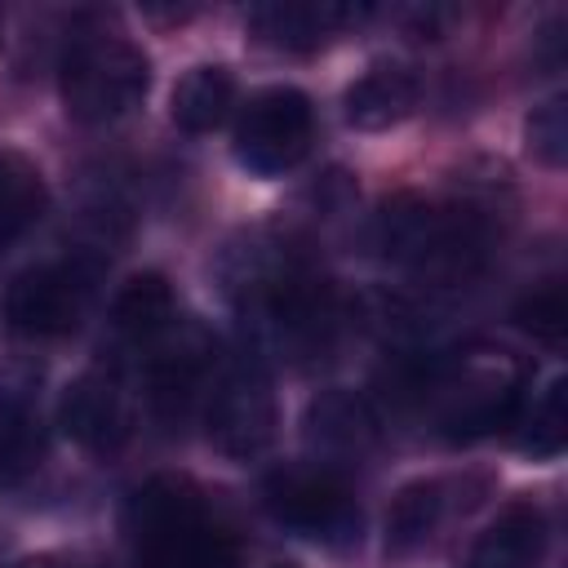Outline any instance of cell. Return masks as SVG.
Segmentation results:
<instances>
[{"label": "cell", "mask_w": 568, "mask_h": 568, "mask_svg": "<svg viewBox=\"0 0 568 568\" xmlns=\"http://www.w3.org/2000/svg\"><path fill=\"white\" fill-rule=\"evenodd\" d=\"M151 84V62L124 36H80L62 58V102L80 124L129 115Z\"/></svg>", "instance_id": "6da1fadb"}, {"label": "cell", "mask_w": 568, "mask_h": 568, "mask_svg": "<svg viewBox=\"0 0 568 568\" xmlns=\"http://www.w3.org/2000/svg\"><path fill=\"white\" fill-rule=\"evenodd\" d=\"M266 510L315 537V541H328V546H346L359 537V506L346 488V479L324 466V462H311V466H284L275 475H266Z\"/></svg>", "instance_id": "7a4b0ae2"}, {"label": "cell", "mask_w": 568, "mask_h": 568, "mask_svg": "<svg viewBox=\"0 0 568 568\" xmlns=\"http://www.w3.org/2000/svg\"><path fill=\"white\" fill-rule=\"evenodd\" d=\"M311 133H315V111H311V98L302 89H288V84L262 89L240 111L235 160L262 178L284 173L306 155Z\"/></svg>", "instance_id": "3957f363"}, {"label": "cell", "mask_w": 568, "mask_h": 568, "mask_svg": "<svg viewBox=\"0 0 568 568\" xmlns=\"http://www.w3.org/2000/svg\"><path fill=\"white\" fill-rule=\"evenodd\" d=\"M204 426H209L213 448L235 457V462H248L271 444V435H275V395H271V377L262 373V364L240 359V364L222 368V377L209 390Z\"/></svg>", "instance_id": "277c9868"}, {"label": "cell", "mask_w": 568, "mask_h": 568, "mask_svg": "<svg viewBox=\"0 0 568 568\" xmlns=\"http://www.w3.org/2000/svg\"><path fill=\"white\" fill-rule=\"evenodd\" d=\"M84 302H89V275L71 262H49L9 280L0 297V320L18 337H62L80 324Z\"/></svg>", "instance_id": "5b68a950"}, {"label": "cell", "mask_w": 568, "mask_h": 568, "mask_svg": "<svg viewBox=\"0 0 568 568\" xmlns=\"http://www.w3.org/2000/svg\"><path fill=\"white\" fill-rule=\"evenodd\" d=\"M204 524H213L204 510V497L195 493V484H186L178 475L146 479L124 506V532H129V546L142 568H151L160 555H169L173 546L195 537Z\"/></svg>", "instance_id": "8992f818"}, {"label": "cell", "mask_w": 568, "mask_h": 568, "mask_svg": "<svg viewBox=\"0 0 568 568\" xmlns=\"http://www.w3.org/2000/svg\"><path fill=\"white\" fill-rule=\"evenodd\" d=\"M58 426L89 453H115L129 435V413L120 399V386L102 373H84L62 390Z\"/></svg>", "instance_id": "52a82bcc"}, {"label": "cell", "mask_w": 568, "mask_h": 568, "mask_svg": "<svg viewBox=\"0 0 568 568\" xmlns=\"http://www.w3.org/2000/svg\"><path fill=\"white\" fill-rule=\"evenodd\" d=\"M351 18V9L333 4V0H266L248 13V31L284 53H311L320 49L342 22Z\"/></svg>", "instance_id": "ba28073f"}, {"label": "cell", "mask_w": 568, "mask_h": 568, "mask_svg": "<svg viewBox=\"0 0 568 568\" xmlns=\"http://www.w3.org/2000/svg\"><path fill=\"white\" fill-rule=\"evenodd\" d=\"M44 462V426L27 382H0V484L18 488Z\"/></svg>", "instance_id": "9c48e42d"}, {"label": "cell", "mask_w": 568, "mask_h": 568, "mask_svg": "<svg viewBox=\"0 0 568 568\" xmlns=\"http://www.w3.org/2000/svg\"><path fill=\"white\" fill-rule=\"evenodd\" d=\"M302 435L306 444L320 453V457H351V453H364L377 435V417L373 408L355 395V390H320L311 404H306V417H302Z\"/></svg>", "instance_id": "30bf717a"}, {"label": "cell", "mask_w": 568, "mask_h": 568, "mask_svg": "<svg viewBox=\"0 0 568 568\" xmlns=\"http://www.w3.org/2000/svg\"><path fill=\"white\" fill-rule=\"evenodd\" d=\"M546 555V515L532 501L506 506L470 546L466 568H537Z\"/></svg>", "instance_id": "8fae6325"}, {"label": "cell", "mask_w": 568, "mask_h": 568, "mask_svg": "<svg viewBox=\"0 0 568 568\" xmlns=\"http://www.w3.org/2000/svg\"><path fill=\"white\" fill-rule=\"evenodd\" d=\"M413 106H417V80L399 62H373L359 80H351V89L342 98L346 124L368 129V133L399 124Z\"/></svg>", "instance_id": "7c38bea8"}, {"label": "cell", "mask_w": 568, "mask_h": 568, "mask_svg": "<svg viewBox=\"0 0 568 568\" xmlns=\"http://www.w3.org/2000/svg\"><path fill=\"white\" fill-rule=\"evenodd\" d=\"M231 102H235V80H231V71L226 67H217V62H200V67H191L178 84H173V124L178 129H186V133H209V129H217L222 120H226V111H231Z\"/></svg>", "instance_id": "4fadbf2b"}, {"label": "cell", "mask_w": 568, "mask_h": 568, "mask_svg": "<svg viewBox=\"0 0 568 568\" xmlns=\"http://www.w3.org/2000/svg\"><path fill=\"white\" fill-rule=\"evenodd\" d=\"M439 515H444V484L439 479L404 484L386 510V555H413L417 546H426Z\"/></svg>", "instance_id": "5bb4252c"}, {"label": "cell", "mask_w": 568, "mask_h": 568, "mask_svg": "<svg viewBox=\"0 0 568 568\" xmlns=\"http://www.w3.org/2000/svg\"><path fill=\"white\" fill-rule=\"evenodd\" d=\"M515 404H519V386H515V382L484 377V382H475L470 390H462V395L444 408L439 426H444L448 439H479V435L497 430L501 422H510Z\"/></svg>", "instance_id": "9a60e30c"}, {"label": "cell", "mask_w": 568, "mask_h": 568, "mask_svg": "<svg viewBox=\"0 0 568 568\" xmlns=\"http://www.w3.org/2000/svg\"><path fill=\"white\" fill-rule=\"evenodd\" d=\"M111 315H115V328L129 333V337H138V342H151V337L169 333L173 328V288H169V280L160 271L133 275L115 293Z\"/></svg>", "instance_id": "2e32d148"}, {"label": "cell", "mask_w": 568, "mask_h": 568, "mask_svg": "<svg viewBox=\"0 0 568 568\" xmlns=\"http://www.w3.org/2000/svg\"><path fill=\"white\" fill-rule=\"evenodd\" d=\"M44 178L40 169L18 155V151H4L0 155V248L13 244L40 213H44Z\"/></svg>", "instance_id": "e0dca14e"}, {"label": "cell", "mask_w": 568, "mask_h": 568, "mask_svg": "<svg viewBox=\"0 0 568 568\" xmlns=\"http://www.w3.org/2000/svg\"><path fill=\"white\" fill-rule=\"evenodd\" d=\"M564 439H568V413H564V377H555L546 386V395L532 404V417H528V430L519 435V448L550 462L564 453Z\"/></svg>", "instance_id": "ac0fdd59"}, {"label": "cell", "mask_w": 568, "mask_h": 568, "mask_svg": "<svg viewBox=\"0 0 568 568\" xmlns=\"http://www.w3.org/2000/svg\"><path fill=\"white\" fill-rule=\"evenodd\" d=\"M151 568H240V546L226 528L204 524L195 537H186L182 546L160 555Z\"/></svg>", "instance_id": "d6986e66"}, {"label": "cell", "mask_w": 568, "mask_h": 568, "mask_svg": "<svg viewBox=\"0 0 568 568\" xmlns=\"http://www.w3.org/2000/svg\"><path fill=\"white\" fill-rule=\"evenodd\" d=\"M515 324H519L524 333H532L537 342L559 346V342H564V333H568V302H564V284H559V280H550V284L532 288V293L515 306Z\"/></svg>", "instance_id": "ffe728a7"}, {"label": "cell", "mask_w": 568, "mask_h": 568, "mask_svg": "<svg viewBox=\"0 0 568 568\" xmlns=\"http://www.w3.org/2000/svg\"><path fill=\"white\" fill-rule=\"evenodd\" d=\"M524 138H528V151L541 164L559 169L568 160V111H564V98H550V102L532 106V115L524 124Z\"/></svg>", "instance_id": "44dd1931"}, {"label": "cell", "mask_w": 568, "mask_h": 568, "mask_svg": "<svg viewBox=\"0 0 568 568\" xmlns=\"http://www.w3.org/2000/svg\"><path fill=\"white\" fill-rule=\"evenodd\" d=\"M275 568H288V564H275Z\"/></svg>", "instance_id": "7402d4cb"}]
</instances>
